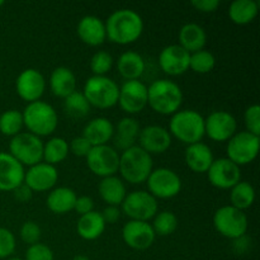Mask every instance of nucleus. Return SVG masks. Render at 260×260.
I'll list each match as a JSON object with an SVG mask.
<instances>
[{
  "label": "nucleus",
  "mask_w": 260,
  "mask_h": 260,
  "mask_svg": "<svg viewBox=\"0 0 260 260\" xmlns=\"http://www.w3.org/2000/svg\"><path fill=\"white\" fill-rule=\"evenodd\" d=\"M90 108L91 106L84 96L83 91L75 90L63 99V111L73 119L85 118L90 113Z\"/></svg>",
  "instance_id": "obj_35"
},
{
  "label": "nucleus",
  "mask_w": 260,
  "mask_h": 260,
  "mask_svg": "<svg viewBox=\"0 0 260 260\" xmlns=\"http://www.w3.org/2000/svg\"><path fill=\"white\" fill-rule=\"evenodd\" d=\"M9 154L23 167H33L42 161L43 141L30 132H20L10 139Z\"/></svg>",
  "instance_id": "obj_8"
},
{
  "label": "nucleus",
  "mask_w": 260,
  "mask_h": 260,
  "mask_svg": "<svg viewBox=\"0 0 260 260\" xmlns=\"http://www.w3.org/2000/svg\"><path fill=\"white\" fill-rule=\"evenodd\" d=\"M123 212L129 220L149 222L159 212L157 200L146 190H134L127 193L121 205Z\"/></svg>",
  "instance_id": "obj_9"
},
{
  "label": "nucleus",
  "mask_w": 260,
  "mask_h": 260,
  "mask_svg": "<svg viewBox=\"0 0 260 260\" xmlns=\"http://www.w3.org/2000/svg\"><path fill=\"white\" fill-rule=\"evenodd\" d=\"M106 226L101 212L91 211V212L79 217L78 223H76V231L81 239L86 241H93L103 235Z\"/></svg>",
  "instance_id": "obj_31"
},
{
  "label": "nucleus",
  "mask_w": 260,
  "mask_h": 260,
  "mask_svg": "<svg viewBox=\"0 0 260 260\" xmlns=\"http://www.w3.org/2000/svg\"><path fill=\"white\" fill-rule=\"evenodd\" d=\"M238 132V121L226 111H215L205 118V135L216 142H228Z\"/></svg>",
  "instance_id": "obj_14"
},
{
  "label": "nucleus",
  "mask_w": 260,
  "mask_h": 260,
  "mask_svg": "<svg viewBox=\"0 0 260 260\" xmlns=\"http://www.w3.org/2000/svg\"><path fill=\"white\" fill-rule=\"evenodd\" d=\"M15 236L10 230L0 228V259H8L15 250Z\"/></svg>",
  "instance_id": "obj_42"
},
{
  "label": "nucleus",
  "mask_w": 260,
  "mask_h": 260,
  "mask_svg": "<svg viewBox=\"0 0 260 260\" xmlns=\"http://www.w3.org/2000/svg\"><path fill=\"white\" fill-rule=\"evenodd\" d=\"M48 85L53 95L65 99L76 90V76L71 69L58 66L51 73Z\"/></svg>",
  "instance_id": "obj_27"
},
{
  "label": "nucleus",
  "mask_w": 260,
  "mask_h": 260,
  "mask_svg": "<svg viewBox=\"0 0 260 260\" xmlns=\"http://www.w3.org/2000/svg\"><path fill=\"white\" fill-rule=\"evenodd\" d=\"M190 53L179 45H169L159 53V68L169 76L183 75L189 70Z\"/></svg>",
  "instance_id": "obj_19"
},
{
  "label": "nucleus",
  "mask_w": 260,
  "mask_h": 260,
  "mask_svg": "<svg viewBox=\"0 0 260 260\" xmlns=\"http://www.w3.org/2000/svg\"><path fill=\"white\" fill-rule=\"evenodd\" d=\"M190 4L201 13H213L220 7L218 0H192Z\"/></svg>",
  "instance_id": "obj_46"
},
{
  "label": "nucleus",
  "mask_w": 260,
  "mask_h": 260,
  "mask_svg": "<svg viewBox=\"0 0 260 260\" xmlns=\"http://www.w3.org/2000/svg\"><path fill=\"white\" fill-rule=\"evenodd\" d=\"M85 159L88 169L96 177L107 178L118 173L119 152L113 146L102 145L91 147Z\"/></svg>",
  "instance_id": "obj_12"
},
{
  "label": "nucleus",
  "mask_w": 260,
  "mask_h": 260,
  "mask_svg": "<svg viewBox=\"0 0 260 260\" xmlns=\"http://www.w3.org/2000/svg\"><path fill=\"white\" fill-rule=\"evenodd\" d=\"M113 66V57L107 51H96L90 58V70L94 76H107Z\"/></svg>",
  "instance_id": "obj_39"
},
{
  "label": "nucleus",
  "mask_w": 260,
  "mask_h": 260,
  "mask_svg": "<svg viewBox=\"0 0 260 260\" xmlns=\"http://www.w3.org/2000/svg\"><path fill=\"white\" fill-rule=\"evenodd\" d=\"M15 90L19 98L27 102V104L41 101V96L46 90L45 76L37 69H25L17 76Z\"/></svg>",
  "instance_id": "obj_15"
},
{
  "label": "nucleus",
  "mask_w": 260,
  "mask_h": 260,
  "mask_svg": "<svg viewBox=\"0 0 260 260\" xmlns=\"http://www.w3.org/2000/svg\"><path fill=\"white\" fill-rule=\"evenodd\" d=\"M114 134V126L106 117H96L89 121L83 129L81 136L85 137L91 146L108 145Z\"/></svg>",
  "instance_id": "obj_24"
},
{
  "label": "nucleus",
  "mask_w": 260,
  "mask_h": 260,
  "mask_svg": "<svg viewBox=\"0 0 260 260\" xmlns=\"http://www.w3.org/2000/svg\"><path fill=\"white\" fill-rule=\"evenodd\" d=\"M19 235L23 243L28 244V245H33V244L40 243L42 231H41L40 225L37 222H35V221H25L22 225V228H20Z\"/></svg>",
  "instance_id": "obj_40"
},
{
  "label": "nucleus",
  "mask_w": 260,
  "mask_h": 260,
  "mask_svg": "<svg viewBox=\"0 0 260 260\" xmlns=\"http://www.w3.org/2000/svg\"><path fill=\"white\" fill-rule=\"evenodd\" d=\"M140 127L139 121L131 116L123 117L121 121L114 127V134L112 140H113V147L117 151H124L129 147L136 146V142L139 140Z\"/></svg>",
  "instance_id": "obj_23"
},
{
  "label": "nucleus",
  "mask_w": 260,
  "mask_h": 260,
  "mask_svg": "<svg viewBox=\"0 0 260 260\" xmlns=\"http://www.w3.org/2000/svg\"><path fill=\"white\" fill-rule=\"evenodd\" d=\"M244 122L246 131L260 137V107L258 104H251L245 109Z\"/></svg>",
  "instance_id": "obj_41"
},
{
  "label": "nucleus",
  "mask_w": 260,
  "mask_h": 260,
  "mask_svg": "<svg viewBox=\"0 0 260 260\" xmlns=\"http://www.w3.org/2000/svg\"><path fill=\"white\" fill-rule=\"evenodd\" d=\"M104 24L107 38L111 42L122 46L136 42L144 32V20L141 15L127 8L112 13Z\"/></svg>",
  "instance_id": "obj_1"
},
{
  "label": "nucleus",
  "mask_w": 260,
  "mask_h": 260,
  "mask_svg": "<svg viewBox=\"0 0 260 260\" xmlns=\"http://www.w3.org/2000/svg\"><path fill=\"white\" fill-rule=\"evenodd\" d=\"M73 260H90V259H89L88 256L81 255V254H79V255H75V256H74Z\"/></svg>",
  "instance_id": "obj_49"
},
{
  "label": "nucleus",
  "mask_w": 260,
  "mask_h": 260,
  "mask_svg": "<svg viewBox=\"0 0 260 260\" xmlns=\"http://www.w3.org/2000/svg\"><path fill=\"white\" fill-rule=\"evenodd\" d=\"M24 260H53V251L42 243L33 244L25 250Z\"/></svg>",
  "instance_id": "obj_43"
},
{
  "label": "nucleus",
  "mask_w": 260,
  "mask_h": 260,
  "mask_svg": "<svg viewBox=\"0 0 260 260\" xmlns=\"http://www.w3.org/2000/svg\"><path fill=\"white\" fill-rule=\"evenodd\" d=\"M91 144L83 136H78L73 139L69 144V151L73 152L78 157H86V155L90 152Z\"/></svg>",
  "instance_id": "obj_44"
},
{
  "label": "nucleus",
  "mask_w": 260,
  "mask_h": 260,
  "mask_svg": "<svg viewBox=\"0 0 260 260\" xmlns=\"http://www.w3.org/2000/svg\"><path fill=\"white\" fill-rule=\"evenodd\" d=\"M168 131L187 146L197 144L205 136V118L194 109H179L170 118Z\"/></svg>",
  "instance_id": "obj_3"
},
{
  "label": "nucleus",
  "mask_w": 260,
  "mask_h": 260,
  "mask_svg": "<svg viewBox=\"0 0 260 260\" xmlns=\"http://www.w3.org/2000/svg\"><path fill=\"white\" fill-rule=\"evenodd\" d=\"M75 190L69 187H57L50 190L46 200V206L51 212L56 215H65L74 211L76 202Z\"/></svg>",
  "instance_id": "obj_28"
},
{
  "label": "nucleus",
  "mask_w": 260,
  "mask_h": 260,
  "mask_svg": "<svg viewBox=\"0 0 260 260\" xmlns=\"http://www.w3.org/2000/svg\"><path fill=\"white\" fill-rule=\"evenodd\" d=\"M13 192H14V197L22 203L28 202V201L32 198V194H33L32 190H30L29 188L24 184V183H23V184H20L18 188H15Z\"/></svg>",
  "instance_id": "obj_48"
},
{
  "label": "nucleus",
  "mask_w": 260,
  "mask_h": 260,
  "mask_svg": "<svg viewBox=\"0 0 260 260\" xmlns=\"http://www.w3.org/2000/svg\"><path fill=\"white\" fill-rule=\"evenodd\" d=\"M147 192L157 200H170L177 197L182 190V179L179 175L168 168L152 169L146 180Z\"/></svg>",
  "instance_id": "obj_11"
},
{
  "label": "nucleus",
  "mask_w": 260,
  "mask_h": 260,
  "mask_svg": "<svg viewBox=\"0 0 260 260\" xmlns=\"http://www.w3.org/2000/svg\"><path fill=\"white\" fill-rule=\"evenodd\" d=\"M83 94L91 107L109 109L118 103L119 86L108 76H90L85 81Z\"/></svg>",
  "instance_id": "obj_6"
},
{
  "label": "nucleus",
  "mask_w": 260,
  "mask_h": 260,
  "mask_svg": "<svg viewBox=\"0 0 260 260\" xmlns=\"http://www.w3.org/2000/svg\"><path fill=\"white\" fill-rule=\"evenodd\" d=\"M139 146L150 155L164 154L172 145V135L167 128L157 124L141 128L139 135Z\"/></svg>",
  "instance_id": "obj_20"
},
{
  "label": "nucleus",
  "mask_w": 260,
  "mask_h": 260,
  "mask_svg": "<svg viewBox=\"0 0 260 260\" xmlns=\"http://www.w3.org/2000/svg\"><path fill=\"white\" fill-rule=\"evenodd\" d=\"M259 144V136H255L248 131L236 132L228 141V146H226L228 159L238 167L250 164L258 156Z\"/></svg>",
  "instance_id": "obj_10"
},
{
  "label": "nucleus",
  "mask_w": 260,
  "mask_h": 260,
  "mask_svg": "<svg viewBox=\"0 0 260 260\" xmlns=\"http://www.w3.org/2000/svg\"><path fill=\"white\" fill-rule=\"evenodd\" d=\"M216 57L207 50H201L190 53L189 69L197 74H208L215 69Z\"/></svg>",
  "instance_id": "obj_38"
},
{
  "label": "nucleus",
  "mask_w": 260,
  "mask_h": 260,
  "mask_svg": "<svg viewBox=\"0 0 260 260\" xmlns=\"http://www.w3.org/2000/svg\"><path fill=\"white\" fill-rule=\"evenodd\" d=\"M98 193L107 205L118 207L127 196V189L121 178L112 175V177L102 178L98 184Z\"/></svg>",
  "instance_id": "obj_30"
},
{
  "label": "nucleus",
  "mask_w": 260,
  "mask_h": 260,
  "mask_svg": "<svg viewBox=\"0 0 260 260\" xmlns=\"http://www.w3.org/2000/svg\"><path fill=\"white\" fill-rule=\"evenodd\" d=\"M58 180V172L56 167L47 162H38L29 167L24 173V184L32 192L42 193L53 189Z\"/></svg>",
  "instance_id": "obj_17"
},
{
  "label": "nucleus",
  "mask_w": 260,
  "mask_h": 260,
  "mask_svg": "<svg viewBox=\"0 0 260 260\" xmlns=\"http://www.w3.org/2000/svg\"><path fill=\"white\" fill-rule=\"evenodd\" d=\"M25 169L9 152H0V192H13L24 182Z\"/></svg>",
  "instance_id": "obj_21"
},
{
  "label": "nucleus",
  "mask_w": 260,
  "mask_h": 260,
  "mask_svg": "<svg viewBox=\"0 0 260 260\" xmlns=\"http://www.w3.org/2000/svg\"><path fill=\"white\" fill-rule=\"evenodd\" d=\"M74 211L78 213L79 216L86 215V213L94 211V201L93 198L89 196H80L76 198L75 206H74Z\"/></svg>",
  "instance_id": "obj_45"
},
{
  "label": "nucleus",
  "mask_w": 260,
  "mask_h": 260,
  "mask_svg": "<svg viewBox=\"0 0 260 260\" xmlns=\"http://www.w3.org/2000/svg\"><path fill=\"white\" fill-rule=\"evenodd\" d=\"M151 226L156 236H169L178 229V217L172 211H161L155 215Z\"/></svg>",
  "instance_id": "obj_37"
},
{
  "label": "nucleus",
  "mask_w": 260,
  "mask_h": 260,
  "mask_svg": "<svg viewBox=\"0 0 260 260\" xmlns=\"http://www.w3.org/2000/svg\"><path fill=\"white\" fill-rule=\"evenodd\" d=\"M23 114L18 109H8L0 114V132L4 136L14 137L23 128Z\"/></svg>",
  "instance_id": "obj_36"
},
{
  "label": "nucleus",
  "mask_w": 260,
  "mask_h": 260,
  "mask_svg": "<svg viewBox=\"0 0 260 260\" xmlns=\"http://www.w3.org/2000/svg\"><path fill=\"white\" fill-rule=\"evenodd\" d=\"M76 33L81 42L91 47L103 45L104 41L107 40L106 24L101 18L95 15H85L81 18L76 25Z\"/></svg>",
  "instance_id": "obj_22"
},
{
  "label": "nucleus",
  "mask_w": 260,
  "mask_h": 260,
  "mask_svg": "<svg viewBox=\"0 0 260 260\" xmlns=\"http://www.w3.org/2000/svg\"><path fill=\"white\" fill-rule=\"evenodd\" d=\"M121 210L117 206H107L103 212H101V215L106 225H113L121 218Z\"/></svg>",
  "instance_id": "obj_47"
},
{
  "label": "nucleus",
  "mask_w": 260,
  "mask_h": 260,
  "mask_svg": "<svg viewBox=\"0 0 260 260\" xmlns=\"http://www.w3.org/2000/svg\"><path fill=\"white\" fill-rule=\"evenodd\" d=\"M146 63L144 57L135 51H126L122 53L117 61V70L119 75L126 81L140 80L145 73Z\"/></svg>",
  "instance_id": "obj_29"
},
{
  "label": "nucleus",
  "mask_w": 260,
  "mask_h": 260,
  "mask_svg": "<svg viewBox=\"0 0 260 260\" xmlns=\"http://www.w3.org/2000/svg\"><path fill=\"white\" fill-rule=\"evenodd\" d=\"M255 201V190L249 182L240 180L230 189L231 206L240 211H245L253 206Z\"/></svg>",
  "instance_id": "obj_34"
},
{
  "label": "nucleus",
  "mask_w": 260,
  "mask_h": 260,
  "mask_svg": "<svg viewBox=\"0 0 260 260\" xmlns=\"http://www.w3.org/2000/svg\"><path fill=\"white\" fill-rule=\"evenodd\" d=\"M207 178L211 185L218 189H231L241 180V169L228 157L213 160L207 170Z\"/></svg>",
  "instance_id": "obj_16"
},
{
  "label": "nucleus",
  "mask_w": 260,
  "mask_h": 260,
  "mask_svg": "<svg viewBox=\"0 0 260 260\" xmlns=\"http://www.w3.org/2000/svg\"><path fill=\"white\" fill-rule=\"evenodd\" d=\"M184 160L187 167L194 173H207L210 167L212 165L213 152L208 145L203 142L188 145L185 149Z\"/></svg>",
  "instance_id": "obj_25"
},
{
  "label": "nucleus",
  "mask_w": 260,
  "mask_h": 260,
  "mask_svg": "<svg viewBox=\"0 0 260 260\" xmlns=\"http://www.w3.org/2000/svg\"><path fill=\"white\" fill-rule=\"evenodd\" d=\"M7 260H24V259H20V258H15V256H13V258H8Z\"/></svg>",
  "instance_id": "obj_50"
},
{
  "label": "nucleus",
  "mask_w": 260,
  "mask_h": 260,
  "mask_svg": "<svg viewBox=\"0 0 260 260\" xmlns=\"http://www.w3.org/2000/svg\"><path fill=\"white\" fill-rule=\"evenodd\" d=\"M22 114L23 124L27 127L28 132L35 136H50L57 128V112L47 102L37 101L28 103Z\"/></svg>",
  "instance_id": "obj_5"
},
{
  "label": "nucleus",
  "mask_w": 260,
  "mask_h": 260,
  "mask_svg": "<svg viewBox=\"0 0 260 260\" xmlns=\"http://www.w3.org/2000/svg\"><path fill=\"white\" fill-rule=\"evenodd\" d=\"M178 45L184 48L187 52L193 53L197 51L205 50L207 42V33L202 25L197 23H185L178 33Z\"/></svg>",
  "instance_id": "obj_26"
},
{
  "label": "nucleus",
  "mask_w": 260,
  "mask_h": 260,
  "mask_svg": "<svg viewBox=\"0 0 260 260\" xmlns=\"http://www.w3.org/2000/svg\"><path fill=\"white\" fill-rule=\"evenodd\" d=\"M213 226L223 238L236 240L246 235L249 228L248 216L244 211L231 205L222 206L213 215Z\"/></svg>",
  "instance_id": "obj_7"
},
{
  "label": "nucleus",
  "mask_w": 260,
  "mask_h": 260,
  "mask_svg": "<svg viewBox=\"0 0 260 260\" xmlns=\"http://www.w3.org/2000/svg\"><path fill=\"white\" fill-rule=\"evenodd\" d=\"M127 114H137L147 106V85L141 80L124 81L119 88L118 103Z\"/></svg>",
  "instance_id": "obj_13"
},
{
  "label": "nucleus",
  "mask_w": 260,
  "mask_h": 260,
  "mask_svg": "<svg viewBox=\"0 0 260 260\" xmlns=\"http://www.w3.org/2000/svg\"><path fill=\"white\" fill-rule=\"evenodd\" d=\"M183 103V91L175 81L157 79L147 86V106L162 116H173Z\"/></svg>",
  "instance_id": "obj_2"
},
{
  "label": "nucleus",
  "mask_w": 260,
  "mask_h": 260,
  "mask_svg": "<svg viewBox=\"0 0 260 260\" xmlns=\"http://www.w3.org/2000/svg\"><path fill=\"white\" fill-rule=\"evenodd\" d=\"M69 152V142L65 139L52 137L47 142H43L42 161L56 167L68 157Z\"/></svg>",
  "instance_id": "obj_33"
},
{
  "label": "nucleus",
  "mask_w": 260,
  "mask_h": 260,
  "mask_svg": "<svg viewBox=\"0 0 260 260\" xmlns=\"http://www.w3.org/2000/svg\"><path fill=\"white\" fill-rule=\"evenodd\" d=\"M152 156L141 149L139 145L122 151L119 154V168L123 180L131 184H142L146 183L147 178L151 174Z\"/></svg>",
  "instance_id": "obj_4"
},
{
  "label": "nucleus",
  "mask_w": 260,
  "mask_h": 260,
  "mask_svg": "<svg viewBox=\"0 0 260 260\" xmlns=\"http://www.w3.org/2000/svg\"><path fill=\"white\" fill-rule=\"evenodd\" d=\"M259 12L255 0H235L229 7V17L238 25H246L253 22Z\"/></svg>",
  "instance_id": "obj_32"
},
{
  "label": "nucleus",
  "mask_w": 260,
  "mask_h": 260,
  "mask_svg": "<svg viewBox=\"0 0 260 260\" xmlns=\"http://www.w3.org/2000/svg\"><path fill=\"white\" fill-rule=\"evenodd\" d=\"M122 239L128 248L141 251L151 248L156 235L151 223L129 220L122 229Z\"/></svg>",
  "instance_id": "obj_18"
}]
</instances>
